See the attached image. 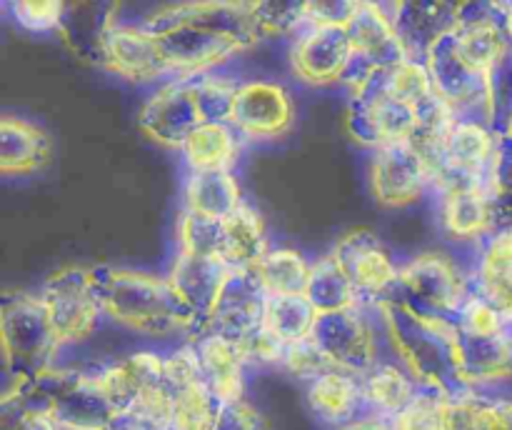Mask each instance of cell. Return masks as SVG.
I'll return each mask as SVG.
<instances>
[{
    "label": "cell",
    "mask_w": 512,
    "mask_h": 430,
    "mask_svg": "<svg viewBox=\"0 0 512 430\" xmlns=\"http://www.w3.org/2000/svg\"><path fill=\"white\" fill-rule=\"evenodd\" d=\"M188 163L200 173H223L235 160V135L220 123L198 125L183 140Z\"/></svg>",
    "instance_id": "277c9868"
},
{
    "label": "cell",
    "mask_w": 512,
    "mask_h": 430,
    "mask_svg": "<svg viewBox=\"0 0 512 430\" xmlns=\"http://www.w3.org/2000/svg\"><path fill=\"white\" fill-rule=\"evenodd\" d=\"M255 265H258L260 278L265 280L270 290L278 293V298H295L305 288V283H308L303 260L295 253H288V250L263 255Z\"/></svg>",
    "instance_id": "ba28073f"
},
{
    "label": "cell",
    "mask_w": 512,
    "mask_h": 430,
    "mask_svg": "<svg viewBox=\"0 0 512 430\" xmlns=\"http://www.w3.org/2000/svg\"><path fill=\"white\" fill-rule=\"evenodd\" d=\"M173 393L175 408L170 430H215V403L218 400L210 393L205 380L185 385Z\"/></svg>",
    "instance_id": "52a82bcc"
},
{
    "label": "cell",
    "mask_w": 512,
    "mask_h": 430,
    "mask_svg": "<svg viewBox=\"0 0 512 430\" xmlns=\"http://www.w3.org/2000/svg\"><path fill=\"white\" fill-rule=\"evenodd\" d=\"M203 380L218 403H235L243 395V348L235 338L213 335L198 348Z\"/></svg>",
    "instance_id": "6da1fadb"
},
{
    "label": "cell",
    "mask_w": 512,
    "mask_h": 430,
    "mask_svg": "<svg viewBox=\"0 0 512 430\" xmlns=\"http://www.w3.org/2000/svg\"><path fill=\"white\" fill-rule=\"evenodd\" d=\"M50 333L58 340H78L80 335L90 333L95 325V303L88 293L80 288H55L40 300Z\"/></svg>",
    "instance_id": "3957f363"
},
{
    "label": "cell",
    "mask_w": 512,
    "mask_h": 430,
    "mask_svg": "<svg viewBox=\"0 0 512 430\" xmlns=\"http://www.w3.org/2000/svg\"><path fill=\"white\" fill-rule=\"evenodd\" d=\"M60 5L58 3H18L15 5V13L18 20H23L30 28H50V25L58 23L60 18Z\"/></svg>",
    "instance_id": "7c38bea8"
},
{
    "label": "cell",
    "mask_w": 512,
    "mask_h": 430,
    "mask_svg": "<svg viewBox=\"0 0 512 430\" xmlns=\"http://www.w3.org/2000/svg\"><path fill=\"white\" fill-rule=\"evenodd\" d=\"M108 60L120 75L148 80L163 70L165 55L158 35L140 33L135 28H118L108 35Z\"/></svg>",
    "instance_id": "7a4b0ae2"
},
{
    "label": "cell",
    "mask_w": 512,
    "mask_h": 430,
    "mask_svg": "<svg viewBox=\"0 0 512 430\" xmlns=\"http://www.w3.org/2000/svg\"><path fill=\"white\" fill-rule=\"evenodd\" d=\"M310 405L325 420H345L363 398V383L343 370H330L310 383Z\"/></svg>",
    "instance_id": "5b68a950"
},
{
    "label": "cell",
    "mask_w": 512,
    "mask_h": 430,
    "mask_svg": "<svg viewBox=\"0 0 512 430\" xmlns=\"http://www.w3.org/2000/svg\"><path fill=\"white\" fill-rule=\"evenodd\" d=\"M390 90L400 103H415V100H425V95L430 93V78L420 65L403 63L390 75Z\"/></svg>",
    "instance_id": "8fae6325"
},
{
    "label": "cell",
    "mask_w": 512,
    "mask_h": 430,
    "mask_svg": "<svg viewBox=\"0 0 512 430\" xmlns=\"http://www.w3.org/2000/svg\"><path fill=\"white\" fill-rule=\"evenodd\" d=\"M505 315L485 298L470 300L463 308V323L475 338H498Z\"/></svg>",
    "instance_id": "30bf717a"
},
{
    "label": "cell",
    "mask_w": 512,
    "mask_h": 430,
    "mask_svg": "<svg viewBox=\"0 0 512 430\" xmlns=\"http://www.w3.org/2000/svg\"><path fill=\"white\" fill-rule=\"evenodd\" d=\"M398 270L390 263L388 255L378 248H363L353 260V283L365 293H378L395 280Z\"/></svg>",
    "instance_id": "9c48e42d"
},
{
    "label": "cell",
    "mask_w": 512,
    "mask_h": 430,
    "mask_svg": "<svg viewBox=\"0 0 512 430\" xmlns=\"http://www.w3.org/2000/svg\"><path fill=\"white\" fill-rule=\"evenodd\" d=\"M363 395L375 405L378 410L388 415H398L400 410L408 408L413 403V383L408 375L395 365H380L373 373L365 378Z\"/></svg>",
    "instance_id": "8992f818"
}]
</instances>
